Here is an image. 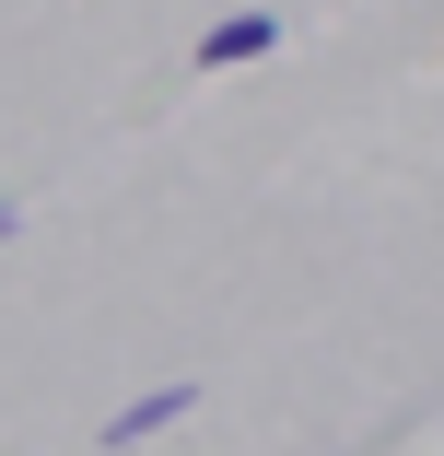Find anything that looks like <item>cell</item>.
<instances>
[{
    "label": "cell",
    "instance_id": "6da1fadb",
    "mask_svg": "<svg viewBox=\"0 0 444 456\" xmlns=\"http://www.w3.org/2000/svg\"><path fill=\"white\" fill-rule=\"evenodd\" d=\"M270 47H281V12H222L199 36V70H246V59H270Z\"/></svg>",
    "mask_w": 444,
    "mask_h": 456
},
{
    "label": "cell",
    "instance_id": "7a4b0ae2",
    "mask_svg": "<svg viewBox=\"0 0 444 456\" xmlns=\"http://www.w3.org/2000/svg\"><path fill=\"white\" fill-rule=\"evenodd\" d=\"M164 421H188V387H152V398H129V410L106 421V444H152Z\"/></svg>",
    "mask_w": 444,
    "mask_h": 456
},
{
    "label": "cell",
    "instance_id": "3957f363",
    "mask_svg": "<svg viewBox=\"0 0 444 456\" xmlns=\"http://www.w3.org/2000/svg\"><path fill=\"white\" fill-rule=\"evenodd\" d=\"M0 234H12V200H0Z\"/></svg>",
    "mask_w": 444,
    "mask_h": 456
}]
</instances>
